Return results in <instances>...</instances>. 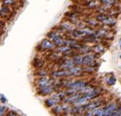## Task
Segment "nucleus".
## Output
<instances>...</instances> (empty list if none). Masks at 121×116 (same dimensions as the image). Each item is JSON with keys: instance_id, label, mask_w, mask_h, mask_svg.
I'll return each mask as SVG.
<instances>
[{"instance_id": "c85d7f7f", "label": "nucleus", "mask_w": 121, "mask_h": 116, "mask_svg": "<svg viewBox=\"0 0 121 116\" xmlns=\"http://www.w3.org/2000/svg\"><path fill=\"white\" fill-rule=\"evenodd\" d=\"M5 5H8V4H12V3H15V1H12V0H7V1H3Z\"/></svg>"}, {"instance_id": "412c9836", "label": "nucleus", "mask_w": 121, "mask_h": 116, "mask_svg": "<svg viewBox=\"0 0 121 116\" xmlns=\"http://www.w3.org/2000/svg\"><path fill=\"white\" fill-rule=\"evenodd\" d=\"M116 83V78L115 76H111L107 78V83L109 85H115Z\"/></svg>"}, {"instance_id": "393cba45", "label": "nucleus", "mask_w": 121, "mask_h": 116, "mask_svg": "<svg viewBox=\"0 0 121 116\" xmlns=\"http://www.w3.org/2000/svg\"><path fill=\"white\" fill-rule=\"evenodd\" d=\"M88 23L89 25H91V26H97V22L96 21H94V20H88Z\"/></svg>"}, {"instance_id": "b1692460", "label": "nucleus", "mask_w": 121, "mask_h": 116, "mask_svg": "<svg viewBox=\"0 0 121 116\" xmlns=\"http://www.w3.org/2000/svg\"><path fill=\"white\" fill-rule=\"evenodd\" d=\"M101 3H102L103 4H105L106 7H110L111 5L113 4L114 3H115V1H105V0H102V1H101Z\"/></svg>"}, {"instance_id": "7ed1b4c3", "label": "nucleus", "mask_w": 121, "mask_h": 116, "mask_svg": "<svg viewBox=\"0 0 121 116\" xmlns=\"http://www.w3.org/2000/svg\"><path fill=\"white\" fill-rule=\"evenodd\" d=\"M95 55L92 54H87L83 56V65H86V66H91L95 68Z\"/></svg>"}, {"instance_id": "dca6fc26", "label": "nucleus", "mask_w": 121, "mask_h": 116, "mask_svg": "<svg viewBox=\"0 0 121 116\" xmlns=\"http://www.w3.org/2000/svg\"><path fill=\"white\" fill-rule=\"evenodd\" d=\"M52 111L55 114V115H59L60 112L63 111V106H60V105H56L52 108Z\"/></svg>"}, {"instance_id": "423d86ee", "label": "nucleus", "mask_w": 121, "mask_h": 116, "mask_svg": "<svg viewBox=\"0 0 121 116\" xmlns=\"http://www.w3.org/2000/svg\"><path fill=\"white\" fill-rule=\"evenodd\" d=\"M36 85L39 87H39H42L48 86V85H52V79L48 77L39 78L36 81Z\"/></svg>"}, {"instance_id": "f3484780", "label": "nucleus", "mask_w": 121, "mask_h": 116, "mask_svg": "<svg viewBox=\"0 0 121 116\" xmlns=\"http://www.w3.org/2000/svg\"><path fill=\"white\" fill-rule=\"evenodd\" d=\"M81 53H83V54L87 55V54H90V52H91V49L90 47H88V46L85 45V44H83V45L81 46Z\"/></svg>"}, {"instance_id": "39448f33", "label": "nucleus", "mask_w": 121, "mask_h": 116, "mask_svg": "<svg viewBox=\"0 0 121 116\" xmlns=\"http://www.w3.org/2000/svg\"><path fill=\"white\" fill-rule=\"evenodd\" d=\"M52 75L55 78H65V77H70L71 76L70 69H60L56 70L52 74Z\"/></svg>"}, {"instance_id": "f257e3e1", "label": "nucleus", "mask_w": 121, "mask_h": 116, "mask_svg": "<svg viewBox=\"0 0 121 116\" xmlns=\"http://www.w3.org/2000/svg\"><path fill=\"white\" fill-rule=\"evenodd\" d=\"M88 83L86 81L83 80H76V81H71V82H66L65 87L68 89H72L74 90L76 92H79L83 87L88 86Z\"/></svg>"}, {"instance_id": "2eb2a0df", "label": "nucleus", "mask_w": 121, "mask_h": 116, "mask_svg": "<svg viewBox=\"0 0 121 116\" xmlns=\"http://www.w3.org/2000/svg\"><path fill=\"white\" fill-rule=\"evenodd\" d=\"M56 104H57V102H56L54 99H52V97L48 98V99H47L45 101V105L48 107H49V108H50V107H54L55 106H56Z\"/></svg>"}, {"instance_id": "7c9ffc66", "label": "nucleus", "mask_w": 121, "mask_h": 116, "mask_svg": "<svg viewBox=\"0 0 121 116\" xmlns=\"http://www.w3.org/2000/svg\"><path fill=\"white\" fill-rule=\"evenodd\" d=\"M120 59H121V55H120Z\"/></svg>"}, {"instance_id": "473e14b6", "label": "nucleus", "mask_w": 121, "mask_h": 116, "mask_svg": "<svg viewBox=\"0 0 121 116\" xmlns=\"http://www.w3.org/2000/svg\"><path fill=\"white\" fill-rule=\"evenodd\" d=\"M120 116H121V115H120Z\"/></svg>"}, {"instance_id": "6ab92c4d", "label": "nucleus", "mask_w": 121, "mask_h": 116, "mask_svg": "<svg viewBox=\"0 0 121 116\" xmlns=\"http://www.w3.org/2000/svg\"><path fill=\"white\" fill-rule=\"evenodd\" d=\"M115 22H116V21H115V19L112 18V17H108V18L103 23H104L105 25H108V26H114V25H115Z\"/></svg>"}, {"instance_id": "5701e85b", "label": "nucleus", "mask_w": 121, "mask_h": 116, "mask_svg": "<svg viewBox=\"0 0 121 116\" xmlns=\"http://www.w3.org/2000/svg\"><path fill=\"white\" fill-rule=\"evenodd\" d=\"M10 12V8L9 7L6 6V5H4V6L2 7L1 8V13H8V12Z\"/></svg>"}, {"instance_id": "c756f323", "label": "nucleus", "mask_w": 121, "mask_h": 116, "mask_svg": "<svg viewBox=\"0 0 121 116\" xmlns=\"http://www.w3.org/2000/svg\"><path fill=\"white\" fill-rule=\"evenodd\" d=\"M120 49H121V39L120 40Z\"/></svg>"}, {"instance_id": "4be33fe9", "label": "nucleus", "mask_w": 121, "mask_h": 116, "mask_svg": "<svg viewBox=\"0 0 121 116\" xmlns=\"http://www.w3.org/2000/svg\"><path fill=\"white\" fill-rule=\"evenodd\" d=\"M35 74H38V76H41V78L47 77V76H48V72H47V71H45V70H43V69H40Z\"/></svg>"}, {"instance_id": "2f4dec72", "label": "nucleus", "mask_w": 121, "mask_h": 116, "mask_svg": "<svg viewBox=\"0 0 121 116\" xmlns=\"http://www.w3.org/2000/svg\"><path fill=\"white\" fill-rule=\"evenodd\" d=\"M0 97H1V96H0Z\"/></svg>"}, {"instance_id": "9b49d317", "label": "nucleus", "mask_w": 121, "mask_h": 116, "mask_svg": "<svg viewBox=\"0 0 121 116\" xmlns=\"http://www.w3.org/2000/svg\"><path fill=\"white\" fill-rule=\"evenodd\" d=\"M52 42L55 44L56 46H58V47H61V46H64V43H65V40L62 39V37L60 35L57 34L54 39L52 40Z\"/></svg>"}, {"instance_id": "a211bd4d", "label": "nucleus", "mask_w": 121, "mask_h": 116, "mask_svg": "<svg viewBox=\"0 0 121 116\" xmlns=\"http://www.w3.org/2000/svg\"><path fill=\"white\" fill-rule=\"evenodd\" d=\"M107 18H108V17L106 15H105L104 13H100V14H98L97 17H96L97 21H100V22H104V21H106Z\"/></svg>"}, {"instance_id": "9d476101", "label": "nucleus", "mask_w": 121, "mask_h": 116, "mask_svg": "<svg viewBox=\"0 0 121 116\" xmlns=\"http://www.w3.org/2000/svg\"><path fill=\"white\" fill-rule=\"evenodd\" d=\"M101 94V91L99 90V89H96L94 92H91V93H88V94H85V95H83V97L86 98L87 100H88V101H90V100L92 99H94V98L97 97L99 95Z\"/></svg>"}, {"instance_id": "bb28decb", "label": "nucleus", "mask_w": 121, "mask_h": 116, "mask_svg": "<svg viewBox=\"0 0 121 116\" xmlns=\"http://www.w3.org/2000/svg\"><path fill=\"white\" fill-rule=\"evenodd\" d=\"M0 101H1L2 103L7 102V98L4 97V95H2L1 96V97H0Z\"/></svg>"}, {"instance_id": "20e7f679", "label": "nucleus", "mask_w": 121, "mask_h": 116, "mask_svg": "<svg viewBox=\"0 0 121 116\" xmlns=\"http://www.w3.org/2000/svg\"><path fill=\"white\" fill-rule=\"evenodd\" d=\"M53 91H55L54 85H48V86L45 87H39L38 91V94L40 96H47L51 94Z\"/></svg>"}, {"instance_id": "6e6552de", "label": "nucleus", "mask_w": 121, "mask_h": 116, "mask_svg": "<svg viewBox=\"0 0 121 116\" xmlns=\"http://www.w3.org/2000/svg\"><path fill=\"white\" fill-rule=\"evenodd\" d=\"M82 97L81 94L79 92H77V93H74L71 96H68L67 97L65 98L64 100V103L65 104H69V103H71V104H74L77 100H79V98Z\"/></svg>"}, {"instance_id": "f03ea898", "label": "nucleus", "mask_w": 121, "mask_h": 116, "mask_svg": "<svg viewBox=\"0 0 121 116\" xmlns=\"http://www.w3.org/2000/svg\"><path fill=\"white\" fill-rule=\"evenodd\" d=\"M103 101L101 100H96L94 101L88 102L87 105L83 106V112L84 111H92L96 109L100 108V106H102Z\"/></svg>"}, {"instance_id": "4468645a", "label": "nucleus", "mask_w": 121, "mask_h": 116, "mask_svg": "<svg viewBox=\"0 0 121 116\" xmlns=\"http://www.w3.org/2000/svg\"><path fill=\"white\" fill-rule=\"evenodd\" d=\"M70 47H69V46H61V47H58L57 48H56V51L58 52H60V53H63L64 55L65 54V53L69 52L70 51H71Z\"/></svg>"}, {"instance_id": "a878e982", "label": "nucleus", "mask_w": 121, "mask_h": 116, "mask_svg": "<svg viewBox=\"0 0 121 116\" xmlns=\"http://www.w3.org/2000/svg\"><path fill=\"white\" fill-rule=\"evenodd\" d=\"M7 110V107L5 106H0V116H3L4 115L5 111Z\"/></svg>"}, {"instance_id": "f8f14e48", "label": "nucleus", "mask_w": 121, "mask_h": 116, "mask_svg": "<svg viewBox=\"0 0 121 116\" xmlns=\"http://www.w3.org/2000/svg\"><path fill=\"white\" fill-rule=\"evenodd\" d=\"M72 60H73V61H74L75 66H80V65H83V56L82 54H79V55H78V56H74Z\"/></svg>"}, {"instance_id": "1a4fd4ad", "label": "nucleus", "mask_w": 121, "mask_h": 116, "mask_svg": "<svg viewBox=\"0 0 121 116\" xmlns=\"http://www.w3.org/2000/svg\"><path fill=\"white\" fill-rule=\"evenodd\" d=\"M74 66H75V65H74L73 60H65L62 62H60V65H59V67L61 69H69Z\"/></svg>"}, {"instance_id": "0eeeda50", "label": "nucleus", "mask_w": 121, "mask_h": 116, "mask_svg": "<svg viewBox=\"0 0 121 116\" xmlns=\"http://www.w3.org/2000/svg\"><path fill=\"white\" fill-rule=\"evenodd\" d=\"M55 44L53 43L52 41L48 40V39H43V40L41 42L39 47H41L42 50H50V49H52L55 47Z\"/></svg>"}, {"instance_id": "ddd939ff", "label": "nucleus", "mask_w": 121, "mask_h": 116, "mask_svg": "<svg viewBox=\"0 0 121 116\" xmlns=\"http://www.w3.org/2000/svg\"><path fill=\"white\" fill-rule=\"evenodd\" d=\"M74 25H72L71 23L70 22H63L61 24V26H62V29L63 30H67V31H70V33L73 31V30H74L75 29L74 28Z\"/></svg>"}, {"instance_id": "cd10ccee", "label": "nucleus", "mask_w": 121, "mask_h": 116, "mask_svg": "<svg viewBox=\"0 0 121 116\" xmlns=\"http://www.w3.org/2000/svg\"><path fill=\"white\" fill-rule=\"evenodd\" d=\"M7 116H17V114L15 111H10L9 113L7 115Z\"/></svg>"}, {"instance_id": "aec40b11", "label": "nucleus", "mask_w": 121, "mask_h": 116, "mask_svg": "<svg viewBox=\"0 0 121 116\" xmlns=\"http://www.w3.org/2000/svg\"><path fill=\"white\" fill-rule=\"evenodd\" d=\"M93 49H94V51H95V52H97V53H101V52H104V47H103L101 44H97V45L94 46Z\"/></svg>"}]
</instances>
